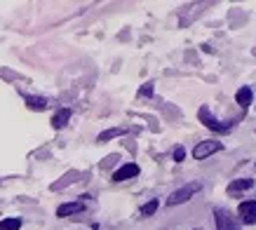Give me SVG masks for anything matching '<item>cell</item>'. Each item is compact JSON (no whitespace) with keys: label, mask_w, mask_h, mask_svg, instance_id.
<instances>
[{"label":"cell","mask_w":256,"mask_h":230,"mask_svg":"<svg viewBox=\"0 0 256 230\" xmlns=\"http://www.w3.org/2000/svg\"><path fill=\"white\" fill-rule=\"evenodd\" d=\"M198 118H200V122L204 124L207 130L216 132V134H228V132H230L235 124H238V120H216V118L212 115L210 106H200V110H198Z\"/></svg>","instance_id":"6da1fadb"},{"label":"cell","mask_w":256,"mask_h":230,"mask_svg":"<svg viewBox=\"0 0 256 230\" xmlns=\"http://www.w3.org/2000/svg\"><path fill=\"white\" fill-rule=\"evenodd\" d=\"M202 190V181H190V184L181 186L178 190H174L167 198V207H176V204H184V202H188V200L193 198V195H198V192Z\"/></svg>","instance_id":"7a4b0ae2"},{"label":"cell","mask_w":256,"mask_h":230,"mask_svg":"<svg viewBox=\"0 0 256 230\" xmlns=\"http://www.w3.org/2000/svg\"><path fill=\"white\" fill-rule=\"evenodd\" d=\"M214 223H216V230H240V223L235 221V216L224 207L214 209Z\"/></svg>","instance_id":"3957f363"},{"label":"cell","mask_w":256,"mask_h":230,"mask_svg":"<svg viewBox=\"0 0 256 230\" xmlns=\"http://www.w3.org/2000/svg\"><path fill=\"white\" fill-rule=\"evenodd\" d=\"M224 150V144L221 141H200L198 146L193 148V158L195 160H207L210 155Z\"/></svg>","instance_id":"277c9868"},{"label":"cell","mask_w":256,"mask_h":230,"mask_svg":"<svg viewBox=\"0 0 256 230\" xmlns=\"http://www.w3.org/2000/svg\"><path fill=\"white\" fill-rule=\"evenodd\" d=\"M238 216H240L242 223L254 226L256 223V200H244L240 207H238Z\"/></svg>","instance_id":"5b68a950"},{"label":"cell","mask_w":256,"mask_h":230,"mask_svg":"<svg viewBox=\"0 0 256 230\" xmlns=\"http://www.w3.org/2000/svg\"><path fill=\"white\" fill-rule=\"evenodd\" d=\"M139 176V164H134V162H127V164H122L120 169H116L113 172V181H130V178Z\"/></svg>","instance_id":"8992f818"},{"label":"cell","mask_w":256,"mask_h":230,"mask_svg":"<svg viewBox=\"0 0 256 230\" xmlns=\"http://www.w3.org/2000/svg\"><path fill=\"white\" fill-rule=\"evenodd\" d=\"M85 212V202L80 200V202H66L62 207L56 209V216L59 218H66V216H73V214H82Z\"/></svg>","instance_id":"52a82bcc"},{"label":"cell","mask_w":256,"mask_h":230,"mask_svg":"<svg viewBox=\"0 0 256 230\" xmlns=\"http://www.w3.org/2000/svg\"><path fill=\"white\" fill-rule=\"evenodd\" d=\"M254 178H235L233 184H228V188H226V192L228 195H240V192L249 190V188H254Z\"/></svg>","instance_id":"ba28073f"},{"label":"cell","mask_w":256,"mask_h":230,"mask_svg":"<svg viewBox=\"0 0 256 230\" xmlns=\"http://www.w3.org/2000/svg\"><path fill=\"white\" fill-rule=\"evenodd\" d=\"M68 120H70V110L68 108H59L54 113V118H52V127L54 130H64L68 124Z\"/></svg>","instance_id":"9c48e42d"},{"label":"cell","mask_w":256,"mask_h":230,"mask_svg":"<svg viewBox=\"0 0 256 230\" xmlns=\"http://www.w3.org/2000/svg\"><path fill=\"white\" fill-rule=\"evenodd\" d=\"M235 99H238V104H240L242 108H247L249 104H252V99H254L252 87H240V90H238V94H235Z\"/></svg>","instance_id":"30bf717a"},{"label":"cell","mask_w":256,"mask_h":230,"mask_svg":"<svg viewBox=\"0 0 256 230\" xmlns=\"http://www.w3.org/2000/svg\"><path fill=\"white\" fill-rule=\"evenodd\" d=\"M24 99H26V106L33 108V110H45L47 108L45 96H24Z\"/></svg>","instance_id":"8fae6325"},{"label":"cell","mask_w":256,"mask_h":230,"mask_svg":"<svg viewBox=\"0 0 256 230\" xmlns=\"http://www.w3.org/2000/svg\"><path fill=\"white\" fill-rule=\"evenodd\" d=\"M122 134H127V130H124V127H113V130L101 132V134H99V141H110V138L122 136Z\"/></svg>","instance_id":"7c38bea8"},{"label":"cell","mask_w":256,"mask_h":230,"mask_svg":"<svg viewBox=\"0 0 256 230\" xmlns=\"http://www.w3.org/2000/svg\"><path fill=\"white\" fill-rule=\"evenodd\" d=\"M19 228H22V218H16V216L0 221V230H19Z\"/></svg>","instance_id":"4fadbf2b"},{"label":"cell","mask_w":256,"mask_h":230,"mask_svg":"<svg viewBox=\"0 0 256 230\" xmlns=\"http://www.w3.org/2000/svg\"><path fill=\"white\" fill-rule=\"evenodd\" d=\"M158 204H160L158 200H150V202H146V204L141 207V216H153L158 212Z\"/></svg>","instance_id":"5bb4252c"},{"label":"cell","mask_w":256,"mask_h":230,"mask_svg":"<svg viewBox=\"0 0 256 230\" xmlns=\"http://www.w3.org/2000/svg\"><path fill=\"white\" fill-rule=\"evenodd\" d=\"M153 92H156V84H153V82H146L139 90V96H153Z\"/></svg>","instance_id":"9a60e30c"},{"label":"cell","mask_w":256,"mask_h":230,"mask_svg":"<svg viewBox=\"0 0 256 230\" xmlns=\"http://www.w3.org/2000/svg\"><path fill=\"white\" fill-rule=\"evenodd\" d=\"M184 158H186V148H184V146H176V148H174V160L181 162Z\"/></svg>","instance_id":"2e32d148"},{"label":"cell","mask_w":256,"mask_h":230,"mask_svg":"<svg viewBox=\"0 0 256 230\" xmlns=\"http://www.w3.org/2000/svg\"><path fill=\"white\" fill-rule=\"evenodd\" d=\"M193 230H202V228H193Z\"/></svg>","instance_id":"e0dca14e"}]
</instances>
